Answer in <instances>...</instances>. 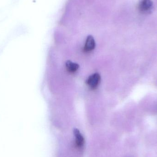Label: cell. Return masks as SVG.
Returning <instances> with one entry per match:
<instances>
[{"mask_svg": "<svg viewBox=\"0 0 157 157\" xmlns=\"http://www.w3.org/2000/svg\"><path fill=\"white\" fill-rule=\"evenodd\" d=\"M101 81V76L98 73H94L89 77L86 81V83L90 88L95 89L97 88Z\"/></svg>", "mask_w": 157, "mask_h": 157, "instance_id": "1", "label": "cell"}, {"mask_svg": "<svg viewBox=\"0 0 157 157\" xmlns=\"http://www.w3.org/2000/svg\"><path fill=\"white\" fill-rule=\"evenodd\" d=\"M74 135L75 136V144L78 148H81L84 144V139L80 131L77 129L74 130Z\"/></svg>", "mask_w": 157, "mask_h": 157, "instance_id": "4", "label": "cell"}, {"mask_svg": "<svg viewBox=\"0 0 157 157\" xmlns=\"http://www.w3.org/2000/svg\"><path fill=\"white\" fill-rule=\"evenodd\" d=\"M152 7V3L151 0H142L138 6L139 11L143 13L149 12Z\"/></svg>", "mask_w": 157, "mask_h": 157, "instance_id": "2", "label": "cell"}, {"mask_svg": "<svg viewBox=\"0 0 157 157\" xmlns=\"http://www.w3.org/2000/svg\"><path fill=\"white\" fill-rule=\"evenodd\" d=\"M95 47V41L93 36H88L86 40L84 50L86 52H89L94 50Z\"/></svg>", "mask_w": 157, "mask_h": 157, "instance_id": "3", "label": "cell"}, {"mask_svg": "<svg viewBox=\"0 0 157 157\" xmlns=\"http://www.w3.org/2000/svg\"><path fill=\"white\" fill-rule=\"evenodd\" d=\"M65 66L67 71L69 73H75L79 69V65L78 63H74L70 60H68L66 62Z\"/></svg>", "mask_w": 157, "mask_h": 157, "instance_id": "5", "label": "cell"}]
</instances>
